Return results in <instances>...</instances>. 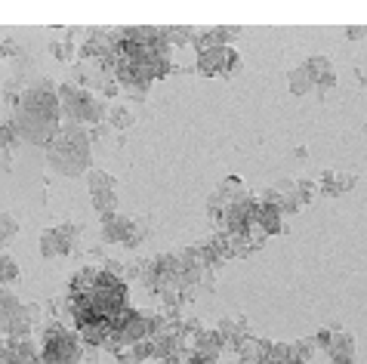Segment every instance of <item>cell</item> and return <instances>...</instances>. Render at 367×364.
Returning <instances> with one entry per match:
<instances>
[{
  "instance_id": "6da1fadb",
  "label": "cell",
  "mask_w": 367,
  "mask_h": 364,
  "mask_svg": "<svg viewBox=\"0 0 367 364\" xmlns=\"http://www.w3.org/2000/svg\"><path fill=\"white\" fill-rule=\"evenodd\" d=\"M90 145L93 142H90L87 127L65 120V124H59V130H56L53 142L46 145V164L59 176H83L93 161Z\"/></svg>"
},
{
  "instance_id": "7a4b0ae2",
  "label": "cell",
  "mask_w": 367,
  "mask_h": 364,
  "mask_svg": "<svg viewBox=\"0 0 367 364\" xmlns=\"http://www.w3.org/2000/svg\"><path fill=\"white\" fill-rule=\"evenodd\" d=\"M41 343V358L43 364H81L83 358V343L74 328H65L62 321H46L37 331Z\"/></svg>"
},
{
  "instance_id": "3957f363",
  "label": "cell",
  "mask_w": 367,
  "mask_h": 364,
  "mask_svg": "<svg viewBox=\"0 0 367 364\" xmlns=\"http://www.w3.org/2000/svg\"><path fill=\"white\" fill-rule=\"evenodd\" d=\"M195 68L204 78L232 74L241 68V56L234 53V46H204V50H195Z\"/></svg>"
},
{
  "instance_id": "277c9868",
  "label": "cell",
  "mask_w": 367,
  "mask_h": 364,
  "mask_svg": "<svg viewBox=\"0 0 367 364\" xmlns=\"http://www.w3.org/2000/svg\"><path fill=\"white\" fill-rule=\"evenodd\" d=\"M56 96H59V108H62V115L68 118L71 124H78L81 111H83V105H87V99H90V90H81L78 83L62 80L59 87H56Z\"/></svg>"
},
{
  "instance_id": "5b68a950",
  "label": "cell",
  "mask_w": 367,
  "mask_h": 364,
  "mask_svg": "<svg viewBox=\"0 0 367 364\" xmlns=\"http://www.w3.org/2000/svg\"><path fill=\"white\" fill-rule=\"evenodd\" d=\"M306 74L312 78L318 96H327L331 93V87L336 83V71H334V62L327 59V56H309V59L303 62Z\"/></svg>"
},
{
  "instance_id": "8992f818",
  "label": "cell",
  "mask_w": 367,
  "mask_h": 364,
  "mask_svg": "<svg viewBox=\"0 0 367 364\" xmlns=\"http://www.w3.org/2000/svg\"><path fill=\"white\" fill-rule=\"evenodd\" d=\"M6 346H9V364H43L41 343H37V337L6 340Z\"/></svg>"
},
{
  "instance_id": "52a82bcc",
  "label": "cell",
  "mask_w": 367,
  "mask_h": 364,
  "mask_svg": "<svg viewBox=\"0 0 367 364\" xmlns=\"http://www.w3.org/2000/svg\"><path fill=\"white\" fill-rule=\"evenodd\" d=\"M74 247L68 238L59 232V226H53V229H43L41 232V254L46 256V259H56V256H68V254H74Z\"/></svg>"
},
{
  "instance_id": "ba28073f",
  "label": "cell",
  "mask_w": 367,
  "mask_h": 364,
  "mask_svg": "<svg viewBox=\"0 0 367 364\" xmlns=\"http://www.w3.org/2000/svg\"><path fill=\"white\" fill-rule=\"evenodd\" d=\"M253 222L266 232V235H281V232H287L284 226V213L278 207H272V204H262L257 201V210H253Z\"/></svg>"
},
{
  "instance_id": "9c48e42d",
  "label": "cell",
  "mask_w": 367,
  "mask_h": 364,
  "mask_svg": "<svg viewBox=\"0 0 367 364\" xmlns=\"http://www.w3.org/2000/svg\"><path fill=\"white\" fill-rule=\"evenodd\" d=\"M216 333L222 337L225 349H238V343L250 337L247 318H244V315H238V318H232V315H229V318H219V324H216Z\"/></svg>"
},
{
  "instance_id": "30bf717a",
  "label": "cell",
  "mask_w": 367,
  "mask_h": 364,
  "mask_svg": "<svg viewBox=\"0 0 367 364\" xmlns=\"http://www.w3.org/2000/svg\"><path fill=\"white\" fill-rule=\"evenodd\" d=\"M327 355H331V364H355V337L343 328H336L331 346H327Z\"/></svg>"
},
{
  "instance_id": "8fae6325",
  "label": "cell",
  "mask_w": 367,
  "mask_h": 364,
  "mask_svg": "<svg viewBox=\"0 0 367 364\" xmlns=\"http://www.w3.org/2000/svg\"><path fill=\"white\" fill-rule=\"evenodd\" d=\"M127 229H130V217H124V213H105L102 217V241L105 244H124Z\"/></svg>"
},
{
  "instance_id": "7c38bea8",
  "label": "cell",
  "mask_w": 367,
  "mask_h": 364,
  "mask_svg": "<svg viewBox=\"0 0 367 364\" xmlns=\"http://www.w3.org/2000/svg\"><path fill=\"white\" fill-rule=\"evenodd\" d=\"M96 284H99V269H93V266L78 269L68 281V296H83V293L96 291Z\"/></svg>"
},
{
  "instance_id": "4fadbf2b",
  "label": "cell",
  "mask_w": 367,
  "mask_h": 364,
  "mask_svg": "<svg viewBox=\"0 0 367 364\" xmlns=\"http://www.w3.org/2000/svg\"><path fill=\"white\" fill-rule=\"evenodd\" d=\"M108 124L115 130H127L136 124V111L127 105V102H111L108 105Z\"/></svg>"
},
{
  "instance_id": "5bb4252c",
  "label": "cell",
  "mask_w": 367,
  "mask_h": 364,
  "mask_svg": "<svg viewBox=\"0 0 367 364\" xmlns=\"http://www.w3.org/2000/svg\"><path fill=\"white\" fill-rule=\"evenodd\" d=\"M148 238V219L145 217H130V229H127V238H124V247L136 250L143 241Z\"/></svg>"
},
{
  "instance_id": "9a60e30c",
  "label": "cell",
  "mask_w": 367,
  "mask_h": 364,
  "mask_svg": "<svg viewBox=\"0 0 367 364\" xmlns=\"http://www.w3.org/2000/svg\"><path fill=\"white\" fill-rule=\"evenodd\" d=\"M287 87H290V93H294V96H309V93L315 90V83H312V78L306 74L303 65H299V68H294V71L287 74Z\"/></svg>"
},
{
  "instance_id": "2e32d148",
  "label": "cell",
  "mask_w": 367,
  "mask_h": 364,
  "mask_svg": "<svg viewBox=\"0 0 367 364\" xmlns=\"http://www.w3.org/2000/svg\"><path fill=\"white\" fill-rule=\"evenodd\" d=\"M93 207L99 210V217L105 213H118V189H105V192H93Z\"/></svg>"
},
{
  "instance_id": "e0dca14e",
  "label": "cell",
  "mask_w": 367,
  "mask_h": 364,
  "mask_svg": "<svg viewBox=\"0 0 367 364\" xmlns=\"http://www.w3.org/2000/svg\"><path fill=\"white\" fill-rule=\"evenodd\" d=\"M19 281V263L0 250V287H13Z\"/></svg>"
},
{
  "instance_id": "ac0fdd59",
  "label": "cell",
  "mask_w": 367,
  "mask_h": 364,
  "mask_svg": "<svg viewBox=\"0 0 367 364\" xmlns=\"http://www.w3.org/2000/svg\"><path fill=\"white\" fill-rule=\"evenodd\" d=\"M87 189L90 194L93 192H105V189H118V182H115V176H108L105 170H87Z\"/></svg>"
},
{
  "instance_id": "d6986e66",
  "label": "cell",
  "mask_w": 367,
  "mask_h": 364,
  "mask_svg": "<svg viewBox=\"0 0 367 364\" xmlns=\"http://www.w3.org/2000/svg\"><path fill=\"white\" fill-rule=\"evenodd\" d=\"M50 53H53V59H59V62H74L78 59V46H74L68 37H62V41H50Z\"/></svg>"
},
{
  "instance_id": "ffe728a7",
  "label": "cell",
  "mask_w": 367,
  "mask_h": 364,
  "mask_svg": "<svg viewBox=\"0 0 367 364\" xmlns=\"http://www.w3.org/2000/svg\"><path fill=\"white\" fill-rule=\"evenodd\" d=\"M19 235V219L13 213H0V250Z\"/></svg>"
},
{
  "instance_id": "44dd1931",
  "label": "cell",
  "mask_w": 367,
  "mask_h": 364,
  "mask_svg": "<svg viewBox=\"0 0 367 364\" xmlns=\"http://www.w3.org/2000/svg\"><path fill=\"white\" fill-rule=\"evenodd\" d=\"M290 358H294L290 343H272L269 352H266V364H287Z\"/></svg>"
},
{
  "instance_id": "7402d4cb",
  "label": "cell",
  "mask_w": 367,
  "mask_h": 364,
  "mask_svg": "<svg viewBox=\"0 0 367 364\" xmlns=\"http://www.w3.org/2000/svg\"><path fill=\"white\" fill-rule=\"evenodd\" d=\"M22 43H19L16 41V37H4V41H0V59H9V62H19V59H22Z\"/></svg>"
},
{
  "instance_id": "603a6c76",
  "label": "cell",
  "mask_w": 367,
  "mask_h": 364,
  "mask_svg": "<svg viewBox=\"0 0 367 364\" xmlns=\"http://www.w3.org/2000/svg\"><path fill=\"white\" fill-rule=\"evenodd\" d=\"M290 349H294V358H299V361H306V364H309V358H312V355H315V349H318V343H315V337H309V340L290 343Z\"/></svg>"
},
{
  "instance_id": "cb8c5ba5",
  "label": "cell",
  "mask_w": 367,
  "mask_h": 364,
  "mask_svg": "<svg viewBox=\"0 0 367 364\" xmlns=\"http://www.w3.org/2000/svg\"><path fill=\"white\" fill-rule=\"evenodd\" d=\"M318 194V180H296V198L299 204H309Z\"/></svg>"
},
{
  "instance_id": "d4e9b609",
  "label": "cell",
  "mask_w": 367,
  "mask_h": 364,
  "mask_svg": "<svg viewBox=\"0 0 367 364\" xmlns=\"http://www.w3.org/2000/svg\"><path fill=\"white\" fill-rule=\"evenodd\" d=\"M346 37H349V41H361V37H367V25H352V28H346Z\"/></svg>"
},
{
  "instance_id": "484cf974",
  "label": "cell",
  "mask_w": 367,
  "mask_h": 364,
  "mask_svg": "<svg viewBox=\"0 0 367 364\" xmlns=\"http://www.w3.org/2000/svg\"><path fill=\"white\" fill-rule=\"evenodd\" d=\"M81 364H102V358H99V349H83V358H81Z\"/></svg>"
},
{
  "instance_id": "4316f807",
  "label": "cell",
  "mask_w": 367,
  "mask_h": 364,
  "mask_svg": "<svg viewBox=\"0 0 367 364\" xmlns=\"http://www.w3.org/2000/svg\"><path fill=\"white\" fill-rule=\"evenodd\" d=\"M287 364H306V361H299V358H290Z\"/></svg>"
},
{
  "instance_id": "83f0119b",
  "label": "cell",
  "mask_w": 367,
  "mask_h": 364,
  "mask_svg": "<svg viewBox=\"0 0 367 364\" xmlns=\"http://www.w3.org/2000/svg\"><path fill=\"white\" fill-rule=\"evenodd\" d=\"M364 136H367V124H364Z\"/></svg>"
}]
</instances>
